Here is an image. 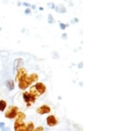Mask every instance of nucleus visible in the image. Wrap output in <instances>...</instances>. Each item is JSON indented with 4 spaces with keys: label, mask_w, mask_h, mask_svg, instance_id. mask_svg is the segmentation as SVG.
I'll use <instances>...</instances> for the list:
<instances>
[{
    "label": "nucleus",
    "mask_w": 119,
    "mask_h": 131,
    "mask_svg": "<svg viewBox=\"0 0 119 131\" xmlns=\"http://www.w3.org/2000/svg\"><path fill=\"white\" fill-rule=\"evenodd\" d=\"M15 79L17 81H19V87L20 89L25 90L33 81H37L38 79V76L36 74H33L28 77L26 75V70L24 68H21L18 70Z\"/></svg>",
    "instance_id": "obj_1"
},
{
    "label": "nucleus",
    "mask_w": 119,
    "mask_h": 131,
    "mask_svg": "<svg viewBox=\"0 0 119 131\" xmlns=\"http://www.w3.org/2000/svg\"><path fill=\"white\" fill-rule=\"evenodd\" d=\"M30 93L34 95L35 97H39L45 92L46 86L42 83H37L36 85L30 87Z\"/></svg>",
    "instance_id": "obj_2"
},
{
    "label": "nucleus",
    "mask_w": 119,
    "mask_h": 131,
    "mask_svg": "<svg viewBox=\"0 0 119 131\" xmlns=\"http://www.w3.org/2000/svg\"><path fill=\"white\" fill-rule=\"evenodd\" d=\"M18 108L17 107H11L5 114V117L8 118H13L17 117Z\"/></svg>",
    "instance_id": "obj_3"
},
{
    "label": "nucleus",
    "mask_w": 119,
    "mask_h": 131,
    "mask_svg": "<svg viewBox=\"0 0 119 131\" xmlns=\"http://www.w3.org/2000/svg\"><path fill=\"white\" fill-rule=\"evenodd\" d=\"M23 95L24 100L27 103L28 106L30 105V103H34L35 99H36V97L34 95L30 94V93H28V92H25Z\"/></svg>",
    "instance_id": "obj_4"
},
{
    "label": "nucleus",
    "mask_w": 119,
    "mask_h": 131,
    "mask_svg": "<svg viewBox=\"0 0 119 131\" xmlns=\"http://www.w3.org/2000/svg\"><path fill=\"white\" fill-rule=\"evenodd\" d=\"M46 122L49 127H54L58 124V120L54 115H50L46 118Z\"/></svg>",
    "instance_id": "obj_5"
},
{
    "label": "nucleus",
    "mask_w": 119,
    "mask_h": 131,
    "mask_svg": "<svg viewBox=\"0 0 119 131\" xmlns=\"http://www.w3.org/2000/svg\"><path fill=\"white\" fill-rule=\"evenodd\" d=\"M26 128V125L25 122H15L14 124V130L15 131H25Z\"/></svg>",
    "instance_id": "obj_6"
},
{
    "label": "nucleus",
    "mask_w": 119,
    "mask_h": 131,
    "mask_svg": "<svg viewBox=\"0 0 119 131\" xmlns=\"http://www.w3.org/2000/svg\"><path fill=\"white\" fill-rule=\"evenodd\" d=\"M37 111L38 113L40 115H44L50 112V108L47 105H42L40 107H39V109H37Z\"/></svg>",
    "instance_id": "obj_7"
},
{
    "label": "nucleus",
    "mask_w": 119,
    "mask_h": 131,
    "mask_svg": "<svg viewBox=\"0 0 119 131\" xmlns=\"http://www.w3.org/2000/svg\"><path fill=\"white\" fill-rule=\"evenodd\" d=\"M17 119L15 120V122H23V120L25 118V115L22 113V112H19L17 113Z\"/></svg>",
    "instance_id": "obj_8"
},
{
    "label": "nucleus",
    "mask_w": 119,
    "mask_h": 131,
    "mask_svg": "<svg viewBox=\"0 0 119 131\" xmlns=\"http://www.w3.org/2000/svg\"><path fill=\"white\" fill-rule=\"evenodd\" d=\"M6 86L7 87V89H8L9 91L13 90V89L15 88V85H14V82H13V80H11V79H8V80H7Z\"/></svg>",
    "instance_id": "obj_9"
},
{
    "label": "nucleus",
    "mask_w": 119,
    "mask_h": 131,
    "mask_svg": "<svg viewBox=\"0 0 119 131\" xmlns=\"http://www.w3.org/2000/svg\"><path fill=\"white\" fill-rule=\"evenodd\" d=\"M56 11L58 13H66V9L64 6H63L62 5H60L59 6H57L56 8Z\"/></svg>",
    "instance_id": "obj_10"
},
{
    "label": "nucleus",
    "mask_w": 119,
    "mask_h": 131,
    "mask_svg": "<svg viewBox=\"0 0 119 131\" xmlns=\"http://www.w3.org/2000/svg\"><path fill=\"white\" fill-rule=\"evenodd\" d=\"M22 60L21 58H18V59H16L14 61V62H13V72H15V70H16V69L18 68V66H19V64L20 62H22Z\"/></svg>",
    "instance_id": "obj_11"
},
{
    "label": "nucleus",
    "mask_w": 119,
    "mask_h": 131,
    "mask_svg": "<svg viewBox=\"0 0 119 131\" xmlns=\"http://www.w3.org/2000/svg\"><path fill=\"white\" fill-rule=\"evenodd\" d=\"M34 128H35V125L33 124V122H30L27 125L25 131H34Z\"/></svg>",
    "instance_id": "obj_12"
},
{
    "label": "nucleus",
    "mask_w": 119,
    "mask_h": 131,
    "mask_svg": "<svg viewBox=\"0 0 119 131\" xmlns=\"http://www.w3.org/2000/svg\"><path fill=\"white\" fill-rule=\"evenodd\" d=\"M7 103L6 102L3 100L0 101V111H4V110L6 108Z\"/></svg>",
    "instance_id": "obj_13"
},
{
    "label": "nucleus",
    "mask_w": 119,
    "mask_h": 131,
    "mask_svg": "<svg viewBox=\"0 0 119 131\" xmlns=\"http://www.w3.org/2000/svg\"><path fill=\"white\" fill-rule=\"evenodd\" d=\"M48 22L50 23V24H52L54 22V19L53 17H52V14H49L48 15Z\"/></svg>",
    "instance_id": "obj_14"
},
{
    "label": "nucleus",
    "mask_w": 119,
    "mask_h": 131,
    "mask_svg": "<svg viewBox=\"0 0 119 131\" xmlns=\"http://www.w3.org/2000/svg\"><path fill=\"white\" fill-rule=\"evenodd\" d=\"M69 26V25L68 24L65 25L64 24V23H60V28L62 30H65L66 28V26Z\"/></svg>",
    "instance_id": "obj_15"
},
{
    "label": "nucleus",
    "mask_w": 119,
    "mask_h": 131,
    "mask_svg": "<svg viewBox=\"0 0 119 131\" xmlns=\"http://www.w3.org/2000/svg\"><path fill=\"white\" fill-rule=\"evenodd\" d=\"M47 5H48V7L50 8V9H54L55 8H56V7H55V5H54V3H52V2L48 3Z\"/></svg>",
    "instance_id": "obj_16"
},
{
    "label": "nucleus",
    "mask_w": 119,
    "mask_h": 131,
    "mask_svg": "<svg viewBox=\"0 0 119 131\" xmlns=\"http://www.w3.org/2000/svg\"><path fill=\"white\" fill-rule=\"evenodd\" d=\"M78 22H79V19H78V18H74L71 21V24H74L75 23H78Z\"/></svg>",
    "instance_id": "obj_17"
},
{
    "label": "nucleus",
    "mask_w": 119,
    "mask_h": 131,
    "mask_svg": "<svg viewBox=\"0 0 119 131\" xmlns=\"http://www.w3.org/2000/svg\"><path fill=\"white\" fill-rule=\"evenodd\" d=\"M33 131H44V128L42 127H39Z\"/></svg>",
    "instance_id": "obj_18"
},
{
    "label": "nucleus",
    "mask_w": 119,
    "mask_h": 131,
    "mask_svg": "<svg viewBox=\"0 0 119 131\" xmlns=\"http://www.w3.org/2000/svg\"><path fill=\"white\" fill-rule=\"evenodd\" d=\"M1 131H10V128L9 127H4V128L1 129Z\"/></svg>",
    "instance_id": "obj_19"
},
{
    "label": "nucleus",
    "mask_w": 119,
    "mask_h": 131,
    "mask_svg": "<svg viewBox=\"0 0 119 131\" xmlns=\"http://www.w3.org/2000/svg\"><path fill=\"white\" fill-rule=\"evenodd\" d=\"M25 14H26V15H27V14H30V9H29V8H27V9H25Z\"/></svg>",
    "instance_id": "obj_20"
},
{
    "label": "nucleus",
    "mask_w": 119,
    "mask_h": 131,
    "mask_svg": "<svg viewBox=\"0 0 119 131\" xmlns=\"http://www.w3.org/2000/svg\"><path fill=\"white\" fill-rule=\"evenodd\" d=\"M5 127V123L3 122H0V129H1Z\"/></svg>",
    "instance_id": "obj_21"
},
{
    "label": "nucleus",
    "mask_w": 119,
    "mask_h": 131,
    "mask_svg": "<svg viewBox=\"0 0 119 131\" xmlns=\"http://www.w3.org/2000/svg\"><path fill=\"white\" fill-rule=\"evenodd\" d=\"M62 38L63 39H67V34L66 33H64L62 35Z\"/></svg>",
    "instance_id": "obj_22"
},
{
    "label": "nucleus",
    "mask_w": 119,
    "mask_h": 131,
    "mask_svg": "<svg viewBox=\"0 0 119 131\" xmlns=\"http://www.w3.org/2000/svg\"><path fill=\"white\" fill-rule=\"evenodd\" d=\"M23 5L24 6H26V7H29L30 5V3H26V2H24L23 3Z\"/></svg>",
    "instance_id": "obj_23"
},
{
    "label": "nucleus",
    "mask_w": 119,
    "mask_h": 131,
    "mask_svg": "<svg viewBox=\"0 0 119 131\" xmlns=\"http://www.w3.org/2000/svg\"><path fill=\"white\" fill-rule=\"evenodd\" d=\"M78 68H79V69L83 68V62H81V63H79L78 64Z\"/></svg>",
    "instance_id": "obj_24"
},
{
    "label": "nucleus",
    "mask_w": 119,
    "mask_h": 131,
    "mask_svg": "<svg viewBox=\"0 0 119 131\" xmlns=\"http://www.w3.org/2000/svg\"><path fill=\"white\" fill-rule=\"evenodd\" d=\"M31 7H32V8H33V9H36V6H35V5H32V6H31Z\"/></svg>",
    "instance_id": "obj_25"
},
{
    "label": "nucleus",
    "mask_w": 119,
    "mask_h": 131,
    "mask_svg": "<svg viewBox=\"0 0 119 131\" xmlns=\"http://www.w3.org/2000/svg\"><path fill=\"white\" fill-rule=\"evenodd\" d=\"M39 9H40V10H43V8H42V7H40V8H39Z\"/></svg>",
    "instance_id": "obj_26"
},
{
    "label": "nucleus",
    "mask_w": 119,
    "mask_h": 131,
    "mask_svg": "<svg viewBox=\"0 0 119 131\" xmlns=\"http://www.w3.org/2000/svg\"><path fill=\"white\" fill-rule=\"evenodd\" d=\"M0 30H1V28H0Z\"/></svg>",
    "instance_id": "obj_27"
}]
</instances>
